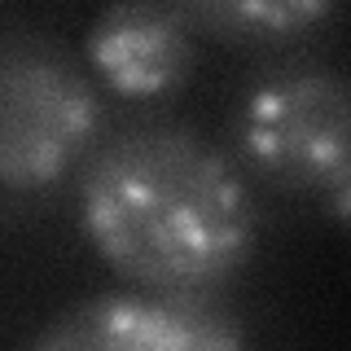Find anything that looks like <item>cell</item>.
<instances>
[{"mask_svg":"<svg viewBox=\"0 0 351 351\" xmlns=\"http://www.w3.org/2000/svg\"><path fill=\"white\" fill-rule=\"evenodd\" d=\"M80 228L97 259L145 290H215L255 250L241 171L189 128H136L80 180Z\"/></svg>","mask_w":351,"mask_h":351,"instance_id":"1","label":"cell"},{"mask_svg":"<svg viewBox=\"0 0 351 351\" xmlns=\"http://www.w3.org/2000/svg\"><path fill=\"white\" fill-rule=\"evenodd\" d=\"M101 132L97 88L62 53L0 44V193L58 184Z\"/></svg>","mask_w":351,"mask_h":351,"instance_id":"2","label":"cell"},{"mask_svg":"<svg viewBox=\"0 0 351 351\" xmlns=\"http://www.w3.org/2000/svg\"><path fill=\"white\" fill-rule=\"evenodd\" d=\"M237 154L281 193H334L351 171V84L334 71L259 84L237 114Z\"/></svg>","mask_w":351,"mask_h":351,"instance_id":"3","label":"cell"},{"mask_svg":"<svg viewBox=\"0 0 351 351\" xmlns=\"http://www.w3.org/2000/svg\"><path fill=\"white\" fill-rule=\"evenodd\" d=\"M44 351H233L246 329L206 290H114L53 316Z\"/></svg>","mask_w":351,"mask_h":351,"instance_id":"4","label":"cell"},{"mask_svg":"<svg viewBox=\"0 0 351 351\" xmlns=\"http://www.w3.org/2000/svg\"><path fill=\"white\" fill-rule=\"evenodd\" d=\"M93 75L123 101H158L193 75V22L176 0H110L84 40Z\"/></svg>","mask_w":351,"mask_h":351,"instance_id":"5","label":"cell"},{"mask_svg":"<svg viewBox=\"0 0 351 351\" xmlns=\"http://www.w3.org/2000/svg\"><path fill=\"white\" fill-rule=\"evenodd\" d=\"M193 31L219 44H285L316 31L338 0H176Z\"/></svg>","mask_w":351,"mask_h":351,"instance_id":"6","label":"cell"},{"mask_svg":"<svg viewBox=\"0 0 351 351\" xmlns=\"http://www.w3.org/2000/svg\"><path fill=\"white\" fill-rule=\"evenodd\" d=\"M329 202H334V215L343 219V224H351V171L343 176V184L329 193Z\"/></svg>","mask_w":351,"mask_h":351,"instance_id":"7","label":"cell"}]
</instances>
